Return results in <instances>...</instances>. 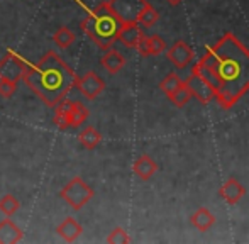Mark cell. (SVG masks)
I'll return each instance as SVG.
<instances>
[{
  "label": "cell",
  "mask_w": 249,
  "mask_h": 244,
  "mask_svg": "<svg viewBox=\"0 0 249 244\" xmlns=\"http://www.w3.org/2000/svg\"><path fill=\"white\" fill-rule=\"evenodd\" d=\"M78 141H80V144H82L83 148H87V149H95L97 146L100 144V141H102V134H100L99 131H97L95 127L89 125V127H85L78 134Z\"/></svg>",
  "instance_id": "cell-18"
},
{
  "label": "cell",
  "mask_w": 249,
  "mask_h": 244,
  "mask_svg": "<svg viewBox=\"0 0 249 244\" xmlns=\"http://www.w3.org/2000/svg\"><path fill=\"white\" fill-rule=\"evenodd\" d=\"M100 65L104 66L110 75H115V73H119L125 66V58L121 51L112 50L110 48V50H105L104 56L100 58Z\"/></svg>",
  "instance_id": "cell-12"
},
{
  "label": "cell",
  "mask_w": 249,
  "mask_h": 244,
  "mask_svg": "<svg viewBox=\"0 0 249 244\" xmlns=\"http://www.w3.org/2000/svg\"><path fill=\"white\" fill-rule=\"evenodd\" d=\"M16 90H17V83L16 82L0 78V97H3V99H10Z\"/></svg>",
  "instance_id": "cell-27"
},
{
  "label": "cell",
  "mask_w": 249,
  "mask_h": 244,
  "mask_svg": "<svg viewBox=\"0 0 249 244\" xmlns=\"http://www.w3.org/2000/svg\"><path fill=\"white\" fill-rule=\"evenodd\" d=\"M194 68L209 82L222 109H231L249 90V50L226 33L205 53Z\"/></svg>",
  "instance_id": "cell-1"
},
{
  "label": "cell",
  "mask_w": 249,
  "mask_h": 244,
  "mask_svg": "<svg viewBox=\"0 0 249 244\" xmlns=\"http://www.w3.org/2000/svg\"><path fill=\"white\" fill-rule=\"evenodd\" d=\"M132 172H134L136 176H139L141 180H149L154 173L158 172V165L149 155H141L132 165Z\"/></svg>",
  "instance_id": "cell-13"
},
{
  "label": "cell",
  "mask_w": 249,
  "mask_h": 244,
  "mask_svg": "<svg viewBox=\"0 0 249 244\" xmlns=\"http://www.w3.org/2000/svg\"><path fill=\"white\" fill-rule=\"evenodd\" d=\"M158 19H160V12H158V10L148 2L144 5V9L139 12L138 24H139V26H142V27H151V26H154V24L158 22Z\"/></svg>",
  "instance_id": "cell-21"
},
{
  "label": "cell",
  "mask_w": 249,
  "mask_h": 244,
  "mask_svg": "<svg viewBox=\"0 0 249 244\" xmlns=\"http://www.w3.org/2000/svg\"><path fill=\"white\" fill-rule=\"evenodd\" d=\"M166 56H168V60L177 66V68L183 70L194 63L195 54H194V50H192L187 43H183V41H177V43H175L173 46L166 51Z\"/></svg>",
  "instance_id": "cell-9"
},
{
  "label": "cell",
  "mask_w": 249,
  "mask_h": 244,
  "mask_svg": "<svg viewBox=\"0 0 249 244\" xmlns=\"http://www.w3.org/2000/svg\"><path fill=\"white\" fill-rule=\"evenodd\" d=\"M80 27L100 50H110L112 44L117 41V34L122 27V22L112 12L108 3L104 2L90 10L89 16L82 20Z\"/></svg>",
  "instance_id": "cell-3"
},
{
  "label": "cell",
  "mask_w": 249,
  "mask_h": 244,
  "mask_svg": "<svg viewBox=\"0 0 249 244\" xmlns=\"http://www.w3.org/2000/svg\"><path fill=\"white\" fill-rule=\"evenodd\" d=\"M108 7L122 24L138 22V16L148 2L146 0H108Z\"/></svg>",
  "instance_id": "cell-5"
},
{
  "label": "cell",
  "mask_w": 249,
  "mask_h": 244,
  "mask_svg": "<svg viewBox=\"0 0 249 244\" xmlns=\"http://www.w3.org/2000/svg\"><path fill=\"white\" fill-rule=\"evenodd\" d=\"M183 83L185 82L177 75V73H168V75L160 82V88L163 90L166 95H170V93H173L175 90H177L178 87L183 85Z\"/></svg>",
  "instance_id": "cell-23"
},
{
  "label": "cell",
  "mask_w": 249,
  "mask_h": 244,
  "mask_svg": "<svg viewBox=\"0 0 249 244\" xmlns=\"http://www.w3.org/2000/svg\"><path fill=\"white\" fill-rule=\"evenodd\" d=\"M107 243L108 244H127V243H131V238H129V234L125 232V229L115 227L114 231L107 236Z\"/></svg>",
  "instance_id": "cell-26"
},
{
  "label": "cell",
  "mask_w": 249,
  "mask_h": 244,
  "mask_svg": "<svg viewBox=\"0 0 249 244\" xmlns=\"http://www.w3.org/2000/svg\"><path fill=\"white\" fill-rule=\"evenodd\" d=\"M22 229L17 227L10 219H3L0 222V244H16L22 241Z\"/></svg>",
  "instance_id": "cell-15"
},
{
  "label": "cell",
  "mask_w": 249,
  "mask_h": 244,
  "mask_svg": "<svg viewBox=\"0 0 249 244\" xmlns=\"http://www.w3.org/2000/svg\"><path fill=\"white\" fill-rule=\"evenodd\" d=\"M53 41H54L58 48H61V50H66V48H70L71 44H75L76 36H75V33L70 29V27L63 26V27H59V29L54 33V36H53Z\"/></svg>",
  "instance_id": "cell-20"
},
{
  "label": "cell",
  "mask_w": 249,
  "mask_h": 244,
  "mask_svg": "<svg viewBox=\"0 0 249 244\" xmlns=\"http://www.w3.org/2000/svg\"><path fill=\"white\" fill-rule=\"evenodd\" d=\"M166 2H170L171 5H178V3H180L181 0H166Z\"/></svg>",
  "instance_id": "cell-28"
},
{
  "label": "cell",
  "mask_w": 249,
  "mask_h": 244,
  "mask_svg": "<svg viewBox=\"0 0 249 244\" xmlns=\"http://www.w3.org/2000/svg\"><path fill=\"white\" fill-rule=\"evenodd\" d=\"M168 99H170V102L173 104V105H177V107H185L188 102H190V99H192V93H190V90L187 88V85H181V87H178L177 90H175L173 93H170L168 95Z\"/></svg>",
  "instance_id": "cell-22"
},
{
  "label": "cell",
  "mask_w": 249,
  "mask_h": 244,
  "mask_svg": "<svg viewBox=\"0 0 249 244\" xmlns=\"http://www.w3.org/2000/svg\"><path fill=\"white\" fill-rule=\"evenodd\" d=\"M93 195H95V192L92 190V187H89L80 176L71 178L61 190H59V197H61L73 210H80V209L85 207L93 198Z\"/></svg>",
  "instance_id": "cell-4"
},
{
  "label": "cell",
  "mask_w": 249,
  "mask_h": 244,
  "mask_svg": "<svg viewBox=\"0 0 249 244\" xmlns=\"http://www.w3.org/2000/svg\"><path fill=\"white\" fill-rule=\"evenodd\" d=\"M75 87L85 99L93 100L105 90V82L95 71H89L83 76H76Z\"/></svg>",
  "instance_id": "cell-8"
},
{
  "label": "cell",
  "mask_w": 249,
  "mask_h": 244,
  "mask_svg": "<svg viewBox=\"0 0 249 244\" xmlns=\"http://www.w3.org/2000/svg\"><path fill=\"white\" fill-rule=\"evenodd\" d=\"M185 85L190 90L192 99H197L200 104H210L215 99V93H213L212 87L209 85V82L195 68H192V73L187 78V82H185Z\"/></svg>",
  "instance_id": "cell-6"
},
{
  "label": "cell",
  "mask_w": 249,
  "mask_h": 244,
  "mask_svg": "<svg viewBox=\"0 0 249 244\" xmlns=\"http://www.w3.org/2000/svg\"><path fill=\"white\" fill-rule=\"evenodd\" d=\"M89 109L82 102L75 100L71 102V110H70V125L71 127H80L87 119H89Z\"/></svg>",
  "instance_id": "cell-19"
},
{
  "label": "cell",
  "mask_w": 249,
  "mask_h": 244,
  "mask_svg": "<svg viewBox=\"0 0 249 244\" xmlns=\"http://www.w3.org/2000/svg\"><path fill=\"white\" fill-rule=\"evenodd\" d=\"M22 80L48 107H54L75 87L76 73L54 51H48L34 65H26Z\"/></svg>",
  "instance_id": "cell-2"
},
{
  "label": "cell",
  "mask_w": 249,
  "mask_h": 244,
  "mask_svg": "<svg viewBox=\"0 0 249 244\" xmlns=\"http://www.w3.org/2000/svg\"><path fill=\"white\" fill-rule=\"evenodd\" d=\"M219 193H220V197H222V200H226L229 205H236V204H239L241 198L246 195V188H244L243 183L237 182L236 178H229L220 187Z\"/></svg>",
  "instance_id": "cell-10"
},
{
  "label": "cell",
  "mask_w": 249,
  "mask_h": 244,
  "mask_svg": "<svg viewBox=\"0 0 249 244\" xmlns=\"http://www.w3.org/2000/svg\"><path fill=\"white\" fill-rule=\"evenodd\" d=\"M20 209V202L17 200L14 195H3L2 198H0V212L5 215H14L17 210Z\"/></svg>",
  "instance_id": "cell-24"
},
{
  "label": "cell",
  "mask_w": 249,
  "mask_h": 244,
  "mask_svg": "<svg viewBox=\"0 0 249 244\" xmlns=\"http://www.w3.org/2000/svg\"><path fill=\"white\" fill-rule=\"evenodd\" d=\"M142 36L144 34H142V29L138 22H127V24H122L121 31L117 34V41L127 48H136Z\"/></svg>",
  "instance_id": "cell-11"
},
{
  "label": "cell",
  "mask_w": 249,
  "mask_h": 244,
  "mask_svg": "<svg viewBox=\"0 0 249 244\" xmlns=\"http://www.w3.org/2000/svg\"><path fill=\"white\" fill-rule=\"evenodd\" d=\"M56 232L59 234V238L66 243H75L76 239L82 236L83 232V227L75 221L73 217H68L61 222V224L56 227Z\"/></svg>",
  "instance_id": "cell-14"
},
{
  "label": "cell",
  "mask_w": 249,
  "mask_h": 244,
  "mask_svg": "<svg viewBox=\"0 0 249 244\" xmlns=\"http://www.w3.org/2000/svg\"><path fill=\"white\" fill-rule=\"evenodd\" d=\"M148 46H149L151 56H158V54L166 51V43H164L163 37L158 36V34H153V36L148 37Z\"/></svg>",
  "instance_id": "cell-25"
},
{
  "label": "cell",
  "mask_w": 249,
  "mask_h": 244,
  "mask_svg": "<svg viewBox=\"0 0 249 244\" xmlns=\"http://www.w3.org/2000/svg\"><path fill=\"white\" fill-rule=\"evenodd\" d=\"M26 65L27 63L19 54H16L14 51H7L5 56L0 60V78H5L17 83L19 80H22Z\"/></svg>",
  "instance_id": "cell-7"
},
{
  "label": "cell",
  "mask_w": 249,
  "mask_h": 244,
  "mask_svg": "<svg viewBox=\"0 0 249 244\" xmlns=\"http://www.w3.org/2000/svg\"><path fill=\"white\" fill-rule=\"evenodd\" d=\"M190 222L197 231L207 232L213 224H215V215H213L207 207H200L194 212V214H192Z\"/></svg>",
  "instance_id": "cell-16"
},
{
  "label": "cell",
  "mask_w": 249,
  "mask_h": 244,
  "mask_svg": "<svg viewBox=\"0 0 249 244\" xmlns=\"http://www.w3.org/2000/svg\"><path fill=\"white\" fill-rule=\"evenodd\" d=\"M70 110H71V102L66 99H63L59 104L54 105V117H53V122L58 129H66L70 127Z\"/></svg>",
  "instance_id": "cell-17"
}]
</instances>
